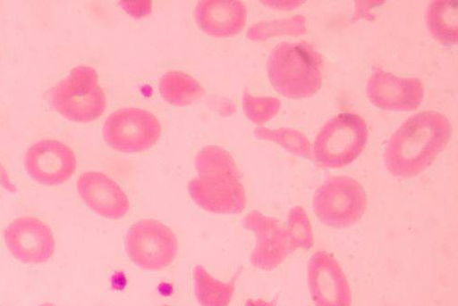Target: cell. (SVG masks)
<instances>
[{
    "label": "cell",
    "mask_w": 458,
    "mask_h": 306,
    "mask_svg": "<svg viewBox=\"0 0 458 306\" xmlns=\"http://www.w3.org/2000/svg\"><path fill=\"white\" fill-rule=\"evenodd\" d=\"M452 136V125L444 114L426 111L414 114L393 135L385 161L388 171L411 178L428 170Z\"/></svg>",
    "instance_id": "1"
},
{
    "label": "cell",
    "mask_w": 458,
    "mask_h": 306,
    "mask_svg": "<svg viewBox=\"0 0 458 306\" xmlns=\"http://www.w3.org/2000/svg\"><path fill=\"white\" fill-rule=\"evenodd\" d=\"M323 56L308 43H282L267 62V71L276 91L289 99L314 96L322 87Z\"/></svg>",
    "instance_id": "2"
},
{
    "label": "cell",
    "mask_w": 458,
    "mask_h": 306,
    "mask_svg": "<svg viewBox=\"0 0 458 306\" xmlns=\"http://www.w3.org/2000/svg\"><path fill=\"white\" fill-rule=\"evenodd\" d=\"M54 109L69 121L88 124L98 120L106 109V97L98 74L89 66L74 67L48 94Z\"/></svg>",
    "instance_id": "3"
},
{
    "label": "cell",
    "mask_w": 458,
    "mask_h": 306,
    "mask_svg": "<svg viewBox=\"0 0 458 306\" xmlns=\"http://www.w3.org/2000/svg\"><path fill=\"white\" fill-rule=\"evenodd\" d=\"M369 137L366 121L358 114L341 113L329 120L314 144V159L323 169H340L354 162Z\"/></svg>",
    "instance_id": "4"
},
{
    "label": "cell",
    "mask_w": 458,
    "mask_h": 306,
    "mask_svg": "<svg viewBox=\"0 0 458 306\" xmlns=\"http://www.w3.org/2000/svg\"><path fill=\"white\" fill-rule=\"evenodd\" d=\"M368 201L364 187L350 177H333L317 190L314 211L319 220L334 228L356 224L365 214Z\"/></svg>",
    "instance_id": "5"
},
{
    "label": "cell",
    "mask_w": 458,
    "mask_h": 306,
    "mask_svg": "<svg viewBox=\"0 0 458 306\" xmlns=\"http://www.w3.org/2000/svg\"><path fill=\"white\" fill-rule=\"evenodd\" d=\"M178 248V241L172 229L152 219L134 223L125 238L129 259L148 272L166 269L176 259Z\"/></svg>",
    "instance_id": "6"
},
{
    "label": "cell",
    "mask_w": 458,
    "mask_h": 306,
    "mask_svg": "<svg viewBox=\"0 0 458 306\" xmlns=\"http://www.w3.org/2000/svg\"><path fill=\"white\" fill-rule=\"evenodd\" d=\"M103 137L114 150L132 154L154 147L162 136L160 121L151 112L127 107L110 114L103 127Z\"/></svg>",
    "instance_id": "7"
},
{
    "label": "cell",
    "mask_w": 458,
    "mask_h": 306,
    "mask_svg": "<svg viewBox=\"0 0 458 306\" xmlns=\"http://www.w3.org/2000/svg\"><path fill=\"white\" fill-rule=\"evenodd\" d=\"M243 225L256 237L250 261L257 269L274 271L293 252L287 227L276 218L253 211L245 217Z\"/></svg>",
    "instance_id": "8"
},
{
    "label": "cell",
    "mask_w": 458,
    "mask_h": 306,
    "mask_svg": "<svg viewBox=\"0 0 458 306\" xmlns=\"http://www.w3.org/2000/svg\"><path fill=\"white\" fill-rule=\"evenodd\" d=\"M4 241L11 254L25 264H43L55 254L51 227L35 217H20L8 225Z\"/></svg>",
    "instance_id": "9"
},
{
    "label": "cell",
    "mask_w": 458,
    "mask_h": 306,
    "mask_svg": "<svg viewBox=\"0 0 458 306\" xmlns=\"http://www.w3.org/2000/svg\"><path fill=\"white\" fill-rule=\"evenodd\" d=\"M78 161L67 145L45 139L33 144L26 152L24 169L37 183L56 186L67 182L75 173Z\"/></svg>",
    "instance_id": "10"
},
{
    "label": "cell",
    "mask_w": 458,
    "mask_h": 306,
    "mask_svg": "<svg viewBox=\"0 0 458 306\" xmlns=\"http://www.w3.org/2000/svg\"><path fill=\"white\" fill-rule=\"evenodd\" d=\"M188 193L201 209L214 214H240L248 203L241 178L226 175L199 176L189 182Z\"/></svg>",
    "instance_id": "11"
},
{
    "label": "cell",
    "mask_w": 458,
    "mask_h": 306,
    "mask_svg": "<svg viewBox=\"0 0 458 306\" xmlns=\"http://www.w3.org/2000/svg\"><path fill=\"white\" fill-rule=\"evenodd\" d=\"M308 280L316 306H352L349 280L333 254L320 251L312 256Z\"/></svg>",
    "instance_id": "12"
},
{
    "label": "cell",
    "mask_w": 458,
    "mask_h": 306,
    "mask_svg": "<svg viewBox=\"0 0 458 306\" xmlns=\"http://www.w3.org/2000/svg\"><path fill=\"white\" fill-rule=\"evenodd\" d=\"M76 189L84 203L103 218L120 219L131 210V203L125 191L104 173H83L76 181Z\"/></svg>",
    "instance_id": "13"
},
{
    "label": "cell",
    "mask_w": 458,
    "mask_h": 306,
    "mask_svg": "<svg viewBox=\"0 0 458 306\" xmlns=\"http://www.w3.org/2000/svg\"><path fill=\"white\" fill-rule=\"evenodd\" d=\"M424 86L415 79H400L393 73L377 70L372 73L367 95L372 104L389 111H412L424 99Z\"/></svg>",
    "instance_id": "14"
},
{
    "label": "cell",
    "mask_w": 458,
    "mask_h": 306,
    "mask_svg": "<svg viewBox=\"0 0 458 306\" xmlns=\"http://www.w3.org/2000/svg\"><path fill=\"white\" fill-rule=\"evenodd\" d=\"M248 11L240 0H202L196 7L199 29L216 39L240 34L246 27Z\"/></svg>",
    "instance_id": "15"
},
{
    "label": "cell",
    "mask_w": 458,
    "mask_h": 306,
    "mask_svg": "<svg viewBox=\"0 0 458 306\" xmlns=\"http://www.w3.org/2000/svg\"><path fill=\"white\" fill-rule=\"evenodd\" d=\"M241 270L228 282L212 277L206 268L198 264L194 268V290L200 306H229L235 294Z\"/></svg>",
    "instance_id": "16"
},
{
    "label": "cell",
    "mask_w": 458,
    "mask_h": 306,
    "mask_svg": "<svg viewBox=\"0 0 458 306\" xmlns=\"http://www.w3.org/2000/svg\"><path fill=\"white\" fill-rule=\"evenodd\" d=\"M457 7L454 0L430 4L427 12L428 29L436 41L445 46L457 44Z\"/></svg>",
    "instance_id": "17"
},
{
    "label": "cell",
    "mask_w": 458,
    "mask_h": 306,
    "mask_svg": "<svg viewBox=\"0 0 458 306\" xmlns=\"http://www.w3.org/2000/svg\"><path fill=\"white\" fill-rule=\"evenodd\" d=\"M159 89L163 98L177 107L193 103L204 95L203 87L192 76L178 70L165 73L160 81Z\"/></svg>",
    "instance_id": "18"
},
{
    "label": "cell",
    "mask_w": 458,
    "mask_h": 306,
    "mask_svg": "<svg viewBox=\"0 0 458 306\" xmlns=\"http://www.w3.org/2000/svg\"><path fill=\"white\" fill-rule=\"evenodd\" d=\"M195 167L199 176L226 175L241 178L239 167L231 153L218 145L203 147L197 154Z\"/></svg>",
    "instance_id": "19"
},
{
    "label": "cell",
    "mask_w": 458,
    "mask_h": 306,
    "mask_svg": "<svg viewBox=\"0 0 458 306\" xmlns=\"http://www.w3.org/2000/svg\"><path fill=\"white\" fill-rule=\"evenodd\" d=\"M287 231L293 252L297 249L310 250L315 236L309 215L301 208H293L288 215Z\"/></svg>",
    "instance_id": "20"
},
{
    "label": "cell",
    "mask_w": 458,
    "mask_h": 306,
    "mask_svg": "<svg viewBox=\"0 0 458 306\" xmlns=\"http://www.w3.org/2000/svg\"><path fill=\"white\" fill-rule=\"evenodd\" d=\"M277 101L272 98H260L250 95L245 91L243 108L247 118L256 124H263L275 116Z\"/></svg>",
    "instance_id": "21"
},
{
    "label": "cell",
    "mask_w": 458,
    "mask_h": 306,
    "mask_svg": "<svg viewBox=\"0 0 458 306\" xmlns=\"http://www.w3.org/2000/svg\"><path fill=\"white\" fill-rule=\"evenodd\" d=\"M122 8L131 17L141 19L151 12L152 3L147 2H123Z\"/></svg>",
    "instance_id": "22"
},
{
    "label": "cell",
    "mask_w": 458,
    "mask_h": 306,
    "mask_svg": "<svg viewBox=\"0 0 458 306\" xmlns=\"http://www.w3.org/2000/svg\"><path fill=\"white\" fill-rule=\"evenodd\" d=\"M0 186L9 191V193H17L16 186L13 183L8 171L2 164H0Z\"/></svg>",
    "instance_id": "23"
},
{
    "label": "cell",
    "mask_w": 458,
    "mask_h": 306,
    "mask_svg": "<svg viewBox=\"0 0 458 306\" xmlns=\"http://www.w3.org/2000/svg\"><path fill=\"white\" fill-rule=\"evenodd\" d=\"M245 306H276L272 302H267L263 299H249Z\"/></svg>",
    "instance_id": "24"
},
{
    "label": "cell",
    "mask_w": 458,
    "mask_h": 306,
    "mask_svg": "<svg viewBox=\"0 0 458 306\" xmlns=\"http://www.w3.org/2000/svg\"><path fill=\"white\" fill-rule=\"evenodd\" d=\"M40 306H57V305H55L52 302H46V303L41 304Z\"/></svg>",
    "instance_id": "25"
},
{
    "label": "cell",
    "mask_w": 458,
    "mask_h": 306,
    "mask_svg": "<svg viewBox=\"0 0 458 306\" xmlns=\"http://www.w3.org/2000/svg\"><path fill=\"white\" fill-rule=\"evenodd\" d=\"M162 306H171V305H168V304H165V305H162Z\"/></svg>",
    "instance_id": "26"
}]
</instances>
